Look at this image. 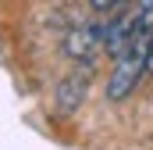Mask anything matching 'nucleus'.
Returning a JSON list of instances; mask_svg holds the SVG:
<instances>
[{
    "mask_svg": "<svg viewBox=\"0 0 153 150\" xmlns=\"http://www.w3.org/2000/svg\"><path fill=\"white\" fill-rule=\"evenodd\" d=\"M150 50H153V32H135L125 54H117L114 72L107 75V100H125L135 93L139 79L150 72Z\"/></svg>",
    "mask_w": 153,
    "mask_h": 150,
    "instance_id": "nucleus-1",
    "label": "nucleus"
},
{
    "mask_svg": "<svg viewBox=\"0 0 153 150\" xmlns=\"http://www.w3.org/2000/svg\"><path fill=\"white\" fill-rule=\"evenodd\" d=\"M85 82H89V75L82 72H71L61 86H57V111L61 114H71L75 107H82V97H85Z\"/></svg>",
    "mask_w": 153,
    "mask_h": 150,
    "instance_id": "nucleus-2",
    "label": "nucleus"
},
{
    "mask_svg": "<svg viewBox=\"0 0 153 150\" xmlns=\"http://www.w3.org/2000/svg\"><path fill=\"white\" fill-rule=\"evenodd\" d=\"M103 43V29H93V25H82V29H75L71 36H68V57H89L96 46Z\"/></svg>",
    "mask_w": 153,
    "mask_h": 150,
    "instance_id": "nucleus-3",
    "label": "nucleus"
},
{
    "mask_svg": "<svg viewBox=\"0 0 153 150\" xmlns=\"http://www.w3.org/2000/svg\"><path fill=\"white\" fill-rule=\"evenodd\" d=\"M128 14L135 22V32H153V0H135Z\"/></svg>",
    "mask_w": 153,
    "mask_h": 150,
    "instance_id": "nucleus-4",
    "label": "nucleus"
},
{
    "mask_svg": "<svg viewBox=\"0 0 153 150\" xmlns=\"http://www.w3.org/2000/svg\"><path fill=\"white\" fill-rule=\"evenodd\" d=\"M121 0H89V7L96 11V14H107V11H114Z\"/></svg>",
    "mask_w": 153,
    "mask_h": 150,
    "instance_id": "nucleus-5",
    "label": "nucleus"
},
{
    "mask_svg": "<svg viewBox=\"0 0 153 150\" xmlns=\"http://www.w3.org/2000/svg\"><path fill=\"white\" fill-rule=\"evenodd\" d=\"M150 72H153V50H150Z\"/></svg>",
    "mask_w": 153,
    "mask_h": 150,
    "instance_id": "nucleus-6",
    "label": "nucleus"
}]
</instances>
